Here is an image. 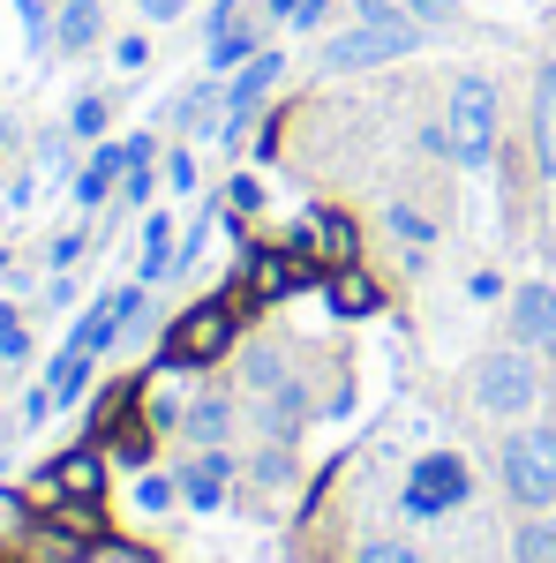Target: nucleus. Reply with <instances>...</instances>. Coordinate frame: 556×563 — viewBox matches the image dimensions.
Masks as SVG:
<instances>
[{
	"mask_svg": "<svg viewBox=\"0 0 556 563\" xmlns=\"http://www.w3.org/2000/svg\"><path fill=\"white\" fill-rule=\"evenodd\" d=\"M519 563H556V519L519 526Z\"/></svg>",
	"mask_w": 556,
	"mask_h": 563,
	"instance_id": "22",
	"label": "nucleus"
},
{
	"mask_svg": "<svg viewBox=\"0 0 556 563\" xmlns=\"http://www.w3.org/2000/svg\"><path fill=\"white\" fill-rule=\"evenodd\" d=\"M143 60H151V38H121L113 45V68H121V76H135Z\"/></svg>",
	"mask_w": 556,
	"mask_h": 563,
	"instance_id": "27",
	"label": "nucleus"
},
{
	"mask_svg": "<svg viewBox=\"0 0 556 563\" xmlns=\"http://www.w3.org/2000/svg\"><path fill=\"white\" fill-rule=\"evenodd\" d=\"M534 158H542V174L556 180V60L534 76Z\"/></svg>",
	"mask_w": 556,
	"mask_h": 563,
	"instance_id": "12",
	"label": "nucleus"
},
{
	"mask_svg": "<svg viewBox=\"0 0 556 563\" xmlns=\"http://www.w3.org/2000/svg\"><path fill=\"white\" fill-rule=\"evenodd\" d=\"M233 331H241V316H233V301H226V294H218V301H196L181 323H173L166 368H211V361H226Z\"/></svg>",
	"mask_w": 556,
	"mask_h": 563,
	"instance_id": "4",
	"label": "nucleus"
},
{
	"mask_svg": "<svg viewBox=\"0 0 556 563\" xmlns=\"http://www.w3.org/2000/svg\"><path fill=\"white\" fill-rule=\"evenodd\" d=\"M23 353H31V339H23V323H15V316L0 308V361H23Z\"/></svg>",
	"mask_w": 556,
	"mask_h": 563,
	"instance_id": "26",
	"label": "nucleus"
},
{
	"mask_svg": "<svg viewBox=\"0 0 556 563\" xmlns=\"http://www.w3.org/2000/svg\"><path fill=\"white\" fill-rule=\"evenodd\" d=\"M467 459H451V451H428L422 466L406 474V519H444V511H459L467 504Z\"/></svg>",
	"mask_w": 556,
	"mask_h": 563,
	"instance_id": "5",
	"label": "nucleus"
},
{
	"mask_svg": "<svg viewBox=\"0 0 556 563\" xmlns=\"http://www.w3.org/2000/svg\"><path fill=\"white\" fill-rule=\"evenodd\" d=\"M257 203H263V188L241 174V180H233V211H257Z\"/></svg>",
	"mask_w": 556,
	"mask_h": 563,
	"instance_id": "31",
	"label": "nucleus"
},
{
	"mask_svg": "<svg viewBox=\"0 0 556 563\" xmlns=\"http://www.w3.org/2000/svg\"><path fill=\"white\" fill-rule=\"evenodd\" d=\"M451 15V0H414V23H444Z\"/></svg>",
	"mask_w": 556,
	"mask_h": 563,
	"instance_id": "34",
	"label": "nucleus"
},
{
	"mask_svg": "<svg viewBox=\"0 0 556 563\" xmlns=\"http://www.w3.org/2000/svg\"><path fill=\"white\" fill-rule=\"evenodd\" d=\"M279 68H286L279 53H257V60H249V68L233 76V90H226V121H218V135H241V129H249V113L263 106V90L279 84Z\"/></svg>",
	"mask_w": 556,
	"mask_h": 563,
	"instance_id": "9",
	"label": "nucleus"
},
{
	"mask_svg": "<svg viewBox=\"0 0 556 563\" xmlns=\"http://www.w3.org/2000/svg\"><path fill=\"white\" fill-rule=\"evenodd\" d=\"M98 488H106L98 451H68V459H53V474H45V496H61V504H98Z\"/></svg>",
	"mask_w": 556,
	"mask_h": 563,
	"instance_id": "10",
	"label": "nucleus"
},
{
	"mask_svg": "<svg viewBox=\"0 0 556 563\" xmlns=\"http://www.w3.org/2000/svg\"><path fill=\"white\" fill-rule=\"evenodd\" d=\"M90 384V353H61V361H53V376H45V390H53V398H61V406H68V398H76V390Z\"/></svg>",
	"mask_w": 556,
	"mask_h": 563,
	"instance_id": "20",
	"label": "nucleus"
},
{
	"mask_svg": "<svg viewBox=\"0 0 556 563\" xmlns=\"http://www.w3.org/2000/svg\"><path fill=\"white\" fill-rule=\"evenodd\" d=\"M226 481H233V459H226V451H204V459L181 474V496H188L196 511H211L218 496H226Z\"/></svg>",
	"mask_w": 556,
	"mask_h": 563,
	"instance_id": "15",
	"label": "nucleus"
},
{
	"mask_svg": "<svg viewBox=\"0 0 556 563\" xmlns=\"http://www.w3.org/2000/svg\"><path fill=\"white\" fill-rule=\"evenodd\" d=\"M135 504H143V511H166V504H173V481H143V488H135Z\"/></svg>",
	"mask_w": 556,
	"mask_h": 563,
	"instance_id": "29",
	"label": "nucleus"
},
{
	"mask_svg": "<svg viewBox=\"0 0 556 563\" xmlns=\"http://www.w3.org/2000/svg\"><path fill=\"white\" fill-rule=\"evenodd\" d=\"M414 45H422V23L377 0V8H361L353 31H339V38L324 45V68H339V76H353V68H384V60H406Z\"/></svg>",
	"mask_w": 556,
	"mask_h": 563,
	"instance_id": "2",
	"label": "nucleus"
},
{
	"mask_svg": "<svg viewBox=\"0 0 556 563\" xmlns=\"http://www.w3.org/2000/svg\"><path fill=\"white\" fill-rule=\"evenodd\" d=\"M428 151H444L451 166H489V151H497V84L489 76H459L451 84L444 129H428Z\"/></svg>",
	"mask_w": 556,
	"mask_h": 563,
	"instance_id": "1",
	"label": "nucleus"
},
{
	"mask_svg": "<svg viewBox=\"0 0 556 563\" xmlns=\"http://www.w3.org/2000/svg\"><path fill=\"white\" fill-rule=\"evenodd\" d=\"M106 31V0H61V23H53V38L68 45V53H90Z\"/></svg>",
	"mask_w": 556,
	"mask_h": 563,
	"instance_id": "14",
	"label": "nucleus"
},
{
	"mask_svg": "<svg viewBox=\"0 0 556 563\" xmlns=\"http://www.w3.org/2000/svg\"><path fill=\"white\" fill-rule=\"evenodd\" d=\"M331 308H339V316H377L384 294H377V278H361V271L346 263V271H331Z\"/></svg>",
	"mask_w": 556,
	"mask_h": 563,
	"instance_id": "16",
	"label": "nucleus"
},
{
	"mask_svg": "<svg viewBox=\"0 0 556 563\" xmlns=\"http://www.w3.org/2000/svg\"><path fill=\"white\" fill-rule=\"evenodd\" d=\"M135 8H143V15H151V23H173V15H181V8H188V0H135Z\"/></svg>",
	"mask_w": 556,
	"mask_h": 563,
	"instance_id": "33",
	"label": "nucleus"
},
{
	"mask_svg": "<svg viewBox=\"0 0 556 563\" xmlns=\"http://www.w3.org/2000/svg\"><path fill=\"white\" fill-rule=\"evenodd\" d=\"M181 429L196 435V443H226V429H233V413H226V398H196V406L181 413Z\"/></svg>",
	"mask_w": 556,
	"mask_h": 563,
	"instance_id": "17",
	"label": "nucleus"
},
{
	"mask_svg": "<svg viewBox=\"0 0 556 563\" xmlns=\"http://www.w3.org/2000/svg\"><path fill=\"white\" fill-rule=\"evenodd\" d=\"M106 563H135V556H106Z\"/></svg>",
	"mask_w": 556,
	"mask_h": 563,
	"instance_id": "36",
	"label": "nucleus"
},
{
	"mask_svg": "<svg viewBox=\"0 0 556 563\" xmlns=\"http://www.w3.org/2000/svg\"><path fill=\"white\" fill-rule=\"evenodd\" d=\"M121 174H129V143H98V151H90V166L76 174V203H106Z\"/></svg>",
	"mask_w": 556,
	"mask_h": 563,
	"instance_id": "11",
	"label": "nucleus"
},
{
	"mask_svg": "<svg viewBox=\"0 0 556 563\" xmlns=\"http://www.w3.org/2000/svg\"><path fill=\"white\" fill-rule=\"evenodd\" d=\"M166 188H181V196L196 188V158H188V151H173V158H166Z\"/></svg>",
	"mask_w": 556,
	"mask_h": 563,
	"instance_id": "28",
	"label": "nucleus"
},
{
	"mask_svg": "<svg viewBox=\"0 0 556 563\" xmlns=\"http://www.w3.org/2000/svg\"><path fill=\"white\" fill-rule=\"evenodd\" d=\"M353 218H339V211H308L301 218V241H294V256H308V263H331V271H346L353 263Z\"/></svg>",
	"mask_w": 556,
	"mask_h": 563,
	"instance_id": "7",
	"label": "nucleus"
},
{
	"mask_svg": "<svg viewBox=\"0 0 556 563\" xmlns=\"http://www.w3.org/2000/svg\"><path fill=\"white\" fill-rule=\"evenodd\" d=\"M391 233H399V241H406V249H428V241H436V225H428L422 211H406V203H399V211H391Z\"/></svg>",
	"mask_w": 556,
	"mask_h": 563,
	"instance_id": "23",
	"label": "nucleus"
},
{
	"mask_svg": "<svg viewBox=\"0 0 556 563\" xmlns=\"http://www.w3.org/2000/svg\"><path fill=\"white\" fill-rule=\"evenodd\" d=\"M549 361H556V331H549Z\"/></svg>",
	"mask_w": 556,
	"mask_h": 563,
	"instance_id": "37",
	"label": "nucleus"
},
{
	"mask_svg": "<svg viewBox=\"0 0 556 563\" xmlns=\"http://www.w3.org/2000/svg\"><path fill=\"white\" fill-rule=\"evenodd\" d=\"M241 60H257V31L226 23V31L211 38V68H241Z\"/></svg>",
	"mask_w": 556,
	"mask_h": 563,
	"instance_id": "21",
	"label": "nucleus"
},
{
	"mask_svg": "<svg viewBox=\"0 0 556 563\" xmlns=\"http://www.w3.org/2000/svg\"><path fill=\"white\" fill-rule=\"evenodd\" d=\"M361 563H422L406 541H361Z\"/></svg>",
	"mask_w": 556,
	"mask_h": 563,
	"instance_id": "25",
	"label": "nucleus"
},
{
	"mask_svg": "<svg viewBox=\"0 0 556 563\" xmlns=\"http://www.w3.org/2000/svg\"><path fill=\"white\" fill-rule=\"evenodd\" d=\"M218 106H226V98H218V90L204 84V90H188V98L173 106V121H181L188 135H204V129H218Z\"/></svg>",
	"mask_w": 556,
	"mask_h": 563,
	"instance_id": "19",
	"label": "nucleus"
},
{
	"mask_svg": "<svg viewBox=\"0 0 556 563\" xmlns=\"http://www.w3.org/2000/svg\"><path fill=\"white\" fill-rule=\"evenodd\" d=\"M512 323H519V346H549V331H556V294H549V286H519Z\"/></svg>",
	"mask_w": 556,
	"mask_h": 563,
	"instance_id": "13",
	"label": "nucleus"
},
{
	"mask_svg": "<svg viewBox=\"0 0 556 563\" xmlns=\"http://www.w3.org/2000/svg\"><path fill=\"white\" fill-rule=\"evenodd\" d=\"M467 294H473V301H497V294H504V278H497V271H473Z\"/></svg>",
	"mask_w": 556,
	"mask_h": 563,
	"instance_id": "30",
	"label": "nucleus"
},
{
	"mask_svg": "<svg viewBox=\"0 0 556 563\" xmlns=\"http://www.w3.org/2000/svg\"><path fill=\"white\" fill-rule=\"evenodd\" d=\"M504 488L519 511H549L556 504V429H519L504 443Z\"/></svg>",
	"mask_w": 556,
	"mask_h": 563,
	"instance_id": "3",
	"label": "nucleus"
},
{
	"mask_svg": "<svg viewBox=\"0 0 556 563\" xmlns=\"http://www.w3.org/2000/svg\"><path fill=\"white\" fill-rule=\"evenodd\" d=\"M68 129H76V135H106V98H76Z\"/></svg>",
	"mask_w": 556,
	"mask_h": 563,
	"instance_id": "24",
	"label": "nucleus"
},
{
	"mask_svg": "<svg viewBox=\"0 0 556 563\" xmlns=\"http://www.w3.org/2000/svg\"><path fill=\"white\" fill-rule=\"evenodd\" d=\"M263 8H271L279 23H294V15H301V0H263Z\"/></svg>",
	"mask_w": 556,
	"mask_h": 563,
	"instance_id": "35",
	"label": "nucleus"
},
{
	"mask_svg": "<svg viewBox=\"0 0 556 563\" xmlns=\"http://www.w3.org/2000/svg\"><path fill=\"white\" fill-rule=\"evenodd\" d=\"M84 256V233H61V241H53V263H61V271H68V263Z\"/></svg>",
	"mask_w": 556,
	"mask_h": 563,
	"instance_id": "32",
	"label": "nucleus"
},
{
	"mask_svg": "<svg viewBox=\"0 0 556 563\" xmlns=\"http://www.w3.org/2000/svg\"><path fill=\"white\" fill-rule=\"evenodd\" d=\"M241 271H249V294H257V301H286L294 286L316 278V263H308V256H271V249H249Z\"/></svg>",
	"mask_w": 556,
	"mask_h": 563,
	"instance_id": "8",
	"label": "nucleus"
},
{
	"mask_svg": "<svg viewBox=\"0 0 556 563\" xmlns=\"http://www.w3.org/2000/svg\"><path fill=\"white\" fill-rule=\"evenodd\" d=\"M173 271V218H143V278Z\"/></svg>",
	"mask_w": 556,
	"mask_h": 563,
	"instance_id": "18",
	"label": "nucleus"
},
{
	"mask_svg": "<svg viewBox=\"0 0 556 563\" xmlns=\"http://www.w3.org/2000/svg\"><path fill=\"white\" fill-rule=\"evenodd\" d=\"M534 390H542V376H534L526 353H489V361L473 368V398H481L489 413H504V421L534 406Z\"/></svg>",
	"mask_w": 556,
	"mask_h": 563,
	"instance_id": "6",
	"label": "nucleus"
}]
</instances>
